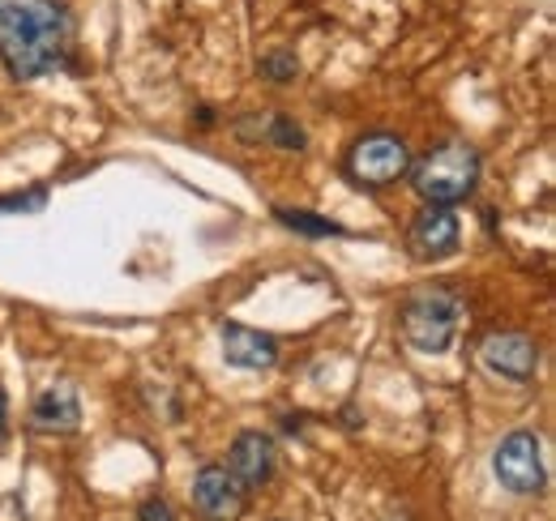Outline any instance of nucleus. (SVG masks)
<instances>
[{"label":"nucleus","mask_w":556,"mask_h":521,"mask_svg":"<svg viewBox=\"0 0 556 521\" xmlns=\"http://www.w3.org/2000/svg\"><path fill=\"white\" fill-rule=\"evenodd\" d=\"M73 17L61 0H0V61L17 81H35L70 61Z\"/></svg>","instance_id":"1"},{"label":"nucleus","mask_w":556,"mask_h":521,"mask_svg":"<svg viewBox=\"0 0 556 521\" xmlns=\"http://www.w3.org/2000/svg\"><path fill=\"white\" fill-rule=\"evenodd\" d=\"M407 171H412V185L424 201L454 205V201L476 193V185H480V150L467 141H445V145L428 150Z\"/></svg>","instance_id":"2"},{"label":"nucleus","mask_w":556,"mask_h":521,"mask_svg":"<svg viewBox=\"0 0 556 521\" xmlns=\"http://www.w3.org/2000/svg\"><path fill=\"white\" fill-rule=\"evenodd\" d=\"M458 321H463V300L450 287H419L403 304V333L424 355L450 351Z\"/></svg>","instance_id":"3"},{"label":"nucleus","mask_w":556,"mask_h":521,"mask_svg":"<svg viewBox=\"0 0 556 521\" xmlns=\"http://www.w3.org/2000/svg\"><path fill=\"white\" fill-rule=\"evenodd\" d=\"M412 167V150L403 137H390V132H372L364 141H355L348 158V171L359 185H394L399 176H407Z\"/></svg>","instance_id":"4"},{"label":"nucleus","mask_w":556,"mask_h":521,"mask_svg":"<svg viewBox=\"0 0 556 521\" xmlns=\"http://www.w3.org/2000/svg\"><path fill=\"white\" fill-rule=\"evenodd\" d=\"M492 470L501 479V487L518 492V496H535L544 487V461H540V436L535 432H509L496 454H492Z\"/></svg>","instance_id":"5"},{"label":"nucleus","mask_w":556,"mask_h":521,"mask_svg":"<svg viewBox=\"0 0 556 521\" xmlns=\"http://www.w3.org/2000/svg\"><path fill=\"white\" fill-rule=\"evenodd\" d=\"M193 505L206 521H236L244 513V487L227 466H202L193 479Z\"/></svg>","instance_id":"6"},{"label":"nucleus","mask_w":556,"mask_h":521,"mask_svg":"<svg viewBox=\"0 0 556 521\" xmlns=\"http://www.w3.org/2000/svg\"><path fill=\"white\" fill-rule=\"evenodd\" d=\"M480 359H484V368L492 377H505V381L522 385L540 368V346L527 333H492L480 346Z\"/></svg>","instance_id":"7"},{"label":"nucleus","mask_w":556,"mask_h":521,"mask_svg":"<svg viewBox=\"0 0 556 521\" xmlns=\"http://www.w3.org/2000/svg\"><path fill=\"white\" fill-rule=\"evenodd\" d=\"M458 240H463L458 218L445 205H428L412 223V231H407V244H412V253L419 260H441L450 257V253H458Z\"/></svg>","instance_id":"8"},{"label":"nucleus","mask_w":556,"mask_h":521,"mask_svg":"<svg viewBox=\"0 0 556 521\" xmlns=\"http://www.w3.org/2000/svg\"><path fill=\"white\" fill-rule=\"evenodd\" d=\"M275 441L266 432H240L236 445H231V457H227V470L236 474L240 487H266L275 479Z\"/></svg>","instance_id":"9"},{"label":"nucleus","mask_w":556,"mask_h":521,"mask_svg":"<svg viewBox=\"0 0 556 521\" xmlns=\"http://www.w3.org/2000/svg\"><path fill=\"white\" fill-rule=\"evenodd\" d=\"M218 338H223V355H227V364L231 368H249V372H266V368H275L278 364V342L270 333H262V329H249V326H223L218 329Z\"/></svg>","instance_id":"10"},{"label":"nucleus","mask_w":556,"mask_h":521,"mask_svg":"<svg viewBox=\"0 0 556 521\" xmlns=\"http://www.w3.org/2000/svg\"><path fill=\"white\" fill-rule=\"evenodd\" d=\"M30 423L43 428V432H73L81 423V402H77V390L70 381H61V385H52V390H43L35 397Z\"/></svg>","instance_id":"11"},{"label":"nucleus","mask_w":556,"mask_h":521,"mask_svg":"<svg viewBox=\"0 0 556 521\" xmlns=\"http://www.w3.org/2000/svg\"><path fill=\"white\" fill-rule=\"evenodd\" d=\"M275 218L282 223V227H291L295 236H304V240H330V236H348V227H339L334 218H317V214L287 209V205H278Z\"/></svg>","instance_id":"12"},{"label":"nucleus","mask_w":556,"mask_h":521,"mask_svg":"<svg viewBox=\"0 0 556 521\" xmlns=\"http://www.w3.org/2000/svg\"><path fill=\"white\" fill-rule=\"evenodd\" d=\"M262 129H266V137H270L275 145H282V150H304V145H308L304 129H300L295 120H287V116H270Z\"/></svg>","instance_id":"13"},{"label":"nucleus","mask_w":556,"mask_h":521,"mask_svg":"<svg viewBox=\"0 0 556 521\" xmlns=\"http://www.w3.org/2000/svg\"><path fill=\"white\" fill-rule=\"evenodd\" d=\"M48 205V189H26V193L0 196V214H35Z\"/></svg>","instance_id":"14"},{"label":"nucleus","mask_w":556,"mask_h":521,"mask_svg":"<svg viewBox=\"0 0 556 521\" xmlns=\"http://www.w3.org/2000/svg\"><path fill=\"white\" fill-rule=\"evenodd\" d=\"M262 73H266L270 81H291V77L300 73V61H295V52H270V56L262 61Z\"/></svg>","instance_id":"15"},{"label":"nucleus","mask_w":556,"mask_h":521,"mask_svg":"<svg viewBox=\"0 0 556 521\" xmlns=\"http://www.w3.org/2000/svg\"><path fill=\"white\" fill-rule=\"evenodd\" d=\"M138 521H176V518H172L167 500H146V505L138 509Z\"/></svg>","instance_id":"16"},{"label":"nucleus","mask_w":556,"mask_h":521,"mask_svg":"<svg viewBox=\"0 0 556 521\" xmlns=\"http://www.w3.org/2000/svg\"><path fill=\"white\" fill-rule=\"evenodd\" d=\"M4 410H9V406H4V393H0V432H4Z\"/></svg>","instance_id":"17"}]
</instances>
